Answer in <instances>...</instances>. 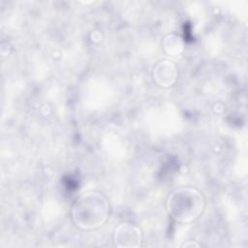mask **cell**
I'll return each mask as SVG.
<instances>
[{
	"instance_id": "cell-1",
	"label": "cell",
	"mask_w": 248,
	"mask_h": 248,
	"mask_svg": "<svg viewBox=\"0 0 248 248\" xmlns=\"http://www.w3.org/2000/svg\"><path fill=\"white\" fill-rule=\"evenodd\" d=\"M77 223L83 228L99 226L106 219L108 205L100 196L86 195L77 202L75 207Z\"/></svg>"
}]
</instances>
